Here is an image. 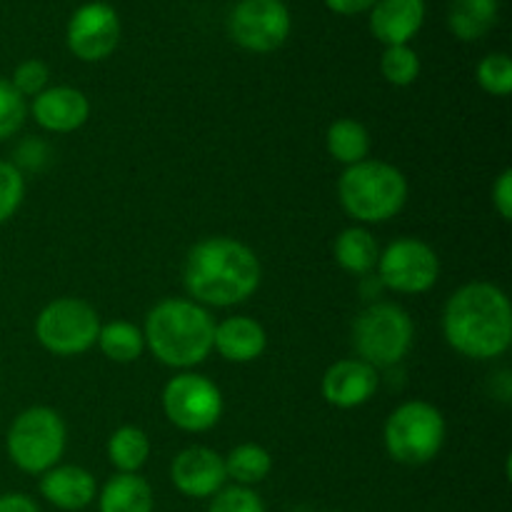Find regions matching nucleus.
Masks as SVG:
<instances>
[{
    "mask_svg": "<svg viewBox=\"0 0 512 512\" xmlns=\"http://www.w3.org/2000/svg\"><path fill=\"white\" fill-rule=\"evenodd\" d=\"M443 335L465 358H503L512 345V305L505 290L488 280L455 290L443 310Z\"/></svg>",
    "mask_w": 512,
    "mask_h": 512,
    "instance_id": "nucleus-1",
    "label": "nucleus"
},
{
    "mask_svg": "<svg viewBox=\"0 0 512 512\" xmlns=\"http://www.w3.org/2000/svg\"><path fill=\"white\" fill-rule=\"evenodd\" d=\"M260 280L263 268L253 248L225 235L198 240L185 258V290L203 308L245 303L260 288Z\"/></svg>",
    "mask_w": 512,
    "mask_h": 512,
    "instance_id": "nucleus-2",
    "label": "nucleus"
},
{
    "mask_svg": "<svg viewBox=\"0 0 512 512\" xmlns=\"http://www.w3.org/2000/svg\"><path fill=\"white\" fill-rule=\"evenodd\" d=\"M215 320L195 300L168 298L153 305L145 318V348L168 368L190 370L213 353Z\"/></svg>",
    "mask_w": 512,
    "mask_h": 512,
    "instance_id": "nucleus-3",
    "label": "nucleus"
},
{
    "mask_svg": "<svg viewBox=\"0 0 512 512\" xmlns=\"http://www.w3.org/2000/svg\"><path fill=\"white\" fill-rule=\"evenodd\" d=\"M408 178L385 160L348 165L338 180V198L345 213L358 223L378 225L393 220L408 203Z\"/></svg>",
    "mask_w": 512,
    "mask_h": 512,
    "instance_id": "nucleus-4",
    "label": "nucleus"
},
{
    "mask_svg": "<svg viewBox=\"0 0 512 512\" xmlns=\"http://www.w3.org/2000/svg\"><path fill=\"white\" fill-rule=\"evenodd\" d=\"M448 435L443 413L428 400L400 403L388 415L383 428V443L390 458L408 468L433 463L440 455Z\"/></svg>",
    "mask_w": 512,
    "mask_h": 512,
    "instance_id": "nucleus-5",
    "label": "nucleus"
},
{
    "mask_svg": "<svg viewBox=\"0 0 512 512\" xmlns=\"http://www.w3.org/2000/svg\"><path fill=\"white\" fill-rule=\"evenodd\" d=\"M65 430L63 418L53 408L35 405L23 410L10 423L5 435V450L10 463L28 475H43L45 470L55 468L65 453Z\"/></svg>",
    "mask_w": 512,
    "mask_h": 512,
    "instance_id": "nucleus-6",
    "label": "nucleus"
},
{
    "mask_svg": "<svg viewBox=\"0 0 512 512\" xmlns=\"http://www.w3.org/2000/svg\"><path fill=\"white\" fill-rule=\"evenodd\" d=\"M415 325L408 310L380 300L368 305L353 323V348L360 360L378 368H393L413 348Z\"/></svg>",
    "mask_w": 512,
    "mask_h": 512,
    "instance_id": "nucleus-7",
    "label": "nucleus"
},
{
    "mask_svg": "<svg viewBox=\"0 0 512 512\" xmlns=\"http://www.w3.org/2000/svg\"><path fill=\"white\" fill-rule=\"evenodd\" d=\"M100 315L88 300L58 298L35 318V338L48 353L60 358L83 355L98 343Z\"/></svg>",
    "mask_w": 512,
    "mask_h": 512,
    "instance_id": "nucleus-8",
    "label": "nucleus"
},
{
    "mask_svg": "<svg viewBox=\"0 0 512 512\" xmlns=\"http://www.w3.org/2000/svg\"><path fill=\"white\" fill-rule=\"evenodd\" d=\"M223 393L200 373H180L163 388V413L185 433H205L223 418Z\"/></svg>",
    "mask_w": 512,
    "mask_h": 512,
    "instance_id": "nucleus-9",
    "label": "nucleus"
},
{
    "mask_svg": "<svg viewBox=\"0 0 512 512\" xmlns=\"http://www.w3.org/2000/svg\"><path fill=\"white\" fill-rule=\"evenodd\" d=\"M380 283L403 295L428 293L440 278L438 253L420 238H398L378 258Z\"/></svg>",
    "mask_w": 512,
    "mask_h": 512,
    "instance_id": "nucleus-10",
    "label": "nucleus"
},
{
    "mask_svg": "<svg viewBox=\"0 0 512 512\" xmlns=\"http://www.w3.org/2000/svg\"><path fill=\"white\" fill-rule=\"evenodd\" d=\"M235 43L253 53L278 50L290 35V10L283 0H240L228 20Z\"/></svg>",
    "mask_w": 512,
    "mask_h": 512,
    "instance_id": "nucleus-11",
    "label": "nucleus"
},
{
    "mask_svg": "<svg viewBox=\"0 0 512 512\" xmlns=\"http://www.w3.org/2000/svg\"><path fill=\"white\" fill-rule=\"evenodd\" d=\"M120 18L113 5L93 3L80 5L68 23V48L75 58L85 63L103 60L118 48Z\"/></svg>",
    "mask_w": 512,
    "mask_h": 512,
    "instance_id": "nucleus-12",
    "label": "nucleus"
},
{
    "mask_svg": "<svg viewBox=\"0 0 512 512\" xmlns=\"http://www.w3.org/2000/svg\"><path fill=\"white\" fill-rule=\"evenodd\" d=\"M170 480H173L175 490L185 498H213L225 488V480H228L223 455L215 453L213 448H205V445L180 450L170 465Z\"/></svg>",
    "mask_w": 512,
    "mask_h": 512,
    "instance_id": "nucleus-13",
    "label": "nucleus"
},
{
    "mask_svg": "<svg viewBox=\"0 0 512 512\" xmlns=\"http://www.w3.org/2000/svg\"><path fill=\"white\" fill-rule=\"evenodd\" d=\"M378 370L360 358H343L330 365L323 375V398L333 408L353 410L368 403L378 393Z\"/></svg>",
    "mask_w": 512,
    "mask_h": 512,
    "instance_id": "nucleus-14",
    "label": "nucleus"
},
{
    "mask_svg": "<svg viewBox=\"0 0 512 512\" xmlns=\"http://www.w3.org/2000/svg\"><path fill=\"white\" fill-rule=\"evenodd\" d=\"M35 123L48 133H73L83 128L90 118V100L83 90L70 85H55L35 95L30 105Z\"/></svg>",
    "mask_w": 512,
    "mask_h": 512,
    "instance_id": "nucleus-15",
    "label": "nucleus"
},
{
    "mask_svg": "<svg viewBox=\"0 0 512 512\" xmlns=\"http://www.w3.org/2000/svg\"><path fill=\"white\" fill-rule=\"evenodd\" d=\"M40 495L53 508L63 512H80L98 498V483L93 473L80 465H55L40 475Z\"/></svg>",
    "mask_w": 512,
    "mask_h": 512,
    "instance_id": "nucleus-16",
    "label": "nucleus"
},
{
    "mask_svg": "<svg viewBox=\"0 0 512 512\" xmlns=\"http://www.w3.org/2000/svg\"><path fill=\"white\" fill-rule=\"evenodd\" d=\"M268 348V335L258 320L248 315H233L223 323H215L213 350H218L220 358L228 363H253Z\"/></svg>",
    "mask_w": 512,
    "mask_h": 512,
    "instance_id": "nucleus-17",
    "label": "nucleus"
},
{
    "mask_svg": "<svg viewBox=\"0 0 512 512\" xmlns=\"http://www.w3.org/2000/svg\"><path fill=\"white\" fill-rule=\"evenodd\" d=\"M425 20V0H378L370 13V30L385 45H408Z\"/></svg>",
    "mask_w": 512,
    "mask_h": 512,
    "instance_id": "nucleus-18",
    "label": "nucleus"
},
{
    "mask_svg": "<svg viewBox=\"0 0 512 512\" xmlns=\"http://www.w3.org/2000/svg\"><path fill=\"white\" fill-rule=\"evenodd\" d=\"M153 488L138 473H118L98 495L100 512H153Z\"/></svg>",
    "mask_w": 512,
    "mask_h": 512,
    "instance_id": "nucleus-19",
    "label": "nucleus"
},
{
    "mask_svg": "<svg viewBox=\"0 0 512 512\" xmlns=\"http://www.w3.org/2000/svg\"><path fill=\"white\" fill-rule=\"evenodd\" d=\"M333 258L345 273L350 275H368L378 268L380 248L378 240L373 238L368 228L353 225V228L340 230L338 238L333 240Z\"/></svg>",
    "mask_w": 512,
    "mask_h": 512,
    "instance_id": "nucleus-20",
    "label": "nucleus"
},
{
    "mask_svg": "<svg viewBox=\"0 0 512 512\" xmlns=\"http://www.w3.org/2000/svg\"><path fill=\"white\" fill-rule=\"evenodd\" d=\"M500 0H450L448 25L460 40H480L495 28Z\"/></svg>",
    "mask_w": 512,
    "mask_h": 512,
    "instance_id": "nucleus-21",
    "label": "nucleus"
},
{
    "mask_svg": "<svg viewBox=\"0 0 512 512\" xmlns=\"http://www.w3.org/2000/svg\"><path fill=\"white\" fill-rule=\"evenodd\" d=\"M325 148L330 158L343 163L345 168L355 163H363L370 155V133L360 120L340 118L325 133Z\"/></svg>",
    "mask_w": 512,
    "mask_h": 512,
    "instance_id": "nucleus-22",
    "label": "nucleus"
},
{
    "mask_svg": "<svg viewBox=\"0 0 512 512\" xmlns=\"http://www.w3.org/2000/svg\"><path fill=\"white\" fill-rule=\"evenodd\" d=\"M225 475L233 480L235 485L243 488H253V485L263 483L273 470V455L258 443H240L225 455Z\"/></svg>",
    "mask_w": 512,
    "mask_h": 512,
    "instance_id": "nucleus-23",
    "label": "nucleus"
},
{
    "mask_svg": "<svg viewBox=\"0 0 512 512\" xmlns=\"http://www.w3.org/2000/svg\"><path fill=\"white\" fill-rule=\"evenodd\" d=\"M150 458V438L138 425H123L108 438V460L118 473H138Z\"/></svg>",
    "mask_w": 512,
    "mask_h": 512,
    "instance_id": "nucleus-24",
    "label": "nucleus"
},
{
    "mask_svg": "<svg viewBox=\"0 0 512 512\" xmlns=\"http://www.w3.org/2000/svg\"><path fill=\"white\" fill-rule=\"evenodd\" d=\"M100 353L113 363H135L145 350L143 330L128 320H113L100 325L98 343Z\"/></svg>",
    "mask_w": 512,
    "mask_h": 512,
    "instance_id": "nucleus-25",
    "label": "nucleus"
},
{
    "mask_svg": "<svg viewBox=\"0 0 512 512\" xmlns=\"http://www.w3.org/2000/svg\"><path fill=\"white\" fill-rule=\"evenodd\" d=\"M380 70H383V78L390 85L408 88V85H413L418 80L420 58L408 45H388L383 58H380Z\"/></svg>",
    "mask_w": 512,
    "mask_h": 512,
    "instance_id": "nucleus-26",
    "label": "nucleus"
},
{
    "mask_svg": "<svg viewBox=\"0 0 512 512\" xmlns=\"http://www.w3.org/2000/svg\"><path fill=\"white\" fill-rule=\"evenodd\" d=\"M478 83L485 93L505 98L512 90V60L505 53H490L478 63Z\"/></svg>",
    "mask_w": 512,
    "mask_h": 512,
    "instance_id": "nucleus-27",
    "label": "nucleus"
},
{
    "mask_svg": "<svg viewBox=\"0 0 512 512\" xmlns=\"http://www.w3.org/2000/svg\"><path fill=\"white\" fill-rule=\"evenodd\" d=\"M25 198V178L20 168L8 160H0V225L18 213Z\"/></svg>",
    "mask_w": 512,
    "mask_h": 512,
    "instance_id": "nucleus-28",
    "label": "nucleus"
},
{
    "mask_svg": "<svg viewBox=\"0 0 512 512\" xmlns=\"http://www.w3.org/2000/svg\"><path fill=\"white\" fill-rule=\"evenodd\" d=\"M25 98L13 88V83L0 78V140H8L23 128L25 123Z\"/></svg>",
    "mask_w": 512,
    "mask_h": 512,
    "instance_id": "nucleus-29",
    "label": "nucleus"
},
{
    "mask_svg": "<svg viewBox=\"0 0 512 512\" xmlns=\"http://www.w3.org/2000/svg\"><path fill=\"white\" fill-rule=\"evenodd\" d=\"M208 512H268L263 498L253 488L243 485H230L223 488L218 495H213Z\"/></svg>",
    "mask_w": 512,
    "mask_h": 512,
    "instance_id": "nucleus-30",
    "label": "nucleus"
},
{
    "mask_svg": "<svg viewBox=\"0 0 512 512\" xmlns=\"http://www.w3.org/2000/svg\"><path fill=\"white\" fill-rule=\"evenodd\" d=\"M48 78H50L48 65L38 58H30V60H23V63L15 68L10 83H13V88L18 90L23 98H35V95H40L45 90Z\"/></svg>",
    "mask_w": 512,
    "mask_h": 512,
    "instance_id": "nucleus-31",
    "label": "nucleus"
},
{
    "mask_svg": "<svg viewBox=\"0 0 512 512\" xmlns=\"http://www.w3.org/2000/svg\"><path fill=\"white\" fill-rule=\"evenodd\" d=\"M493 208L503 220L512 218V170L505 168L493 183Z\"/></svg>",
    "mask_w": 512,
    "mask_h": 512,
    "instance_id": "nucleus-32",
    "label": "nucleus"
},
{
    "mask_svg": "<svg viewBox=\"0 0 512 512\" xmlns=\"http://www.w3.org/2000/svg\"><path fill=\"white\" fill-rule=\"evenodd\" d=\"M0 512H40L38 503L25 493L0 495Z\"/></svg>",
    "mask_w": 512,
    "mask_h": 512,
    "instance_id": "nucleus-33",
    "label": "nucleus"
},
{
    "mask_svg": "<svg viewBox=\"0 0 512 512\" xmlns=\"http://www.w3.org/2000/svg\"><path fill=\"white\" fill-rule=\"evenodd\" d=\"M375 3H378V0H325V5H328L333 13H340V15L363 13V10L373 8Z\"/></svg>",
    "mask_w": 512,
    "mask_h": 512,
    "instance_id": "nucleus-34",
    "label": "nucleus"
},
{
    "mask_svg": "<svg viewBox=\"0 0 512 512\" xmlns=\"http://www.w3.org/2000/svg\"><path fill=\"white\" fill-rule=\"evenodd\" d=\"M333 512H340V510H333Z\"/></svg>",
    "mask_w": 512,
    "mask_h": 512,
    "instance_id": "nucleus-35",
    "label": "nucleus"
}]
</instances>
